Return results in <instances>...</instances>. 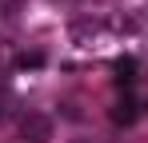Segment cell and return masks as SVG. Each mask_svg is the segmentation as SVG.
Masks as SVG:
<instances>
[{
  "instance_id": "cell-2",
  "label": "cell",
  "mask_w": 148,
  "mask_h": 143,
  "mask_svg": "<svg viewBox=\"0 0 148 143\" xmlns=\"http://www.w3.org/2000/svg\"><path fill=\"white\" fill-rule=\"evenodd\" d=\"M112 80H116V88L128 92V88L136 84V60H132V56H120V60L112 64Z\"/></svg>"
},
{
  "instance_id": "cell-1",
  "label": "cell",
  "mask_w": 148,
  "mask_h": 143,
  "mask_svg": "<svg viewBox=\"0 0 148 143\" xmlns=\"http://www.w3.org/2000/svg\"><path fill=\"white\" fill-rule=\"evenodd\" d=\"M20 135H24V143H48L52 123H48L44 115H24V123H20Z\"/></svg>"
},
{
  "instance_id": "cell-4",
  "label": "cell",
  "mask_w": 148,
  "mask_h": 143,
  "mask_svg": "<svg viewBox=\"0 0 148 143\" xmlns=\"http://www.w3.org/2000/svg\"><path fill=\"white\" fill-rule=\"evenodd\" d=\"M16 68H44V52H24V56H16Z\"/></svg>"
},
{
  "instance_id": "cell-3",
  "label": "cell",
  "mask_w": 148,
  "mask_h": 143,
  "mask_svg": "<svg viewBox=\"0 0 148 143\" xmlns=\"http://www.w3.org/2000/svg\"><path fill=\"white\" fill-rule=\"evenodd\" d=\"M136 115H140V103L136 99H120L116 111H112V123L116 127H128V123H136Z\"/></svg>"
}]
</instances>
